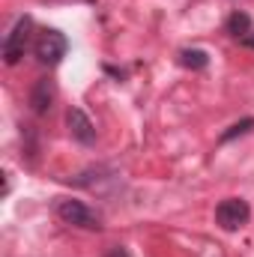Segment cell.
<instances>
[{
    "label": "cell",
    "mask_w": 254,
    "mask_h": 257,
    "mask_svg": "<svg viewBox=\"0 0 254 257\" xmlns=\"http://www.w3.org/2000/svg\"><path fill=\"white\" fill-rule=\"evenodd\" d=\"M54 209H57V218L66 221V224H72V227H84V230H99L102 227V218L87 203H81V200L63 197V200H57Z\"/></svg>",
    "instance_id": "cell-1"
},
{
    "label": "cell",
    "mask_w": 254,
    "mask_h": 257,
    "mask_svg": "<svg viewBox=\"0 0 254 257\" xmlns=\"http://www.w3.org/2000/svg\"><path fill=\"white\" fill-rule=\"evenodd\" d=\"M248 218H251V206L242 197H227L215 206V224L221 230H239L248 224Z\"/></svg>",
    "instance_id": "cell-2"
},
{
    "label": "cell",
    "mask_w": 254,
    "mask_h": 257,
    "mask_svg": "<svg viewBox=\"0 0 254 257\" xmlns=\"http://www.w3.org/2000/svg\"><path fill=\"white\" fill-rule=\"evenodd\" d=\"M66 51H69V42L60 30H42L33 45V54L42 66H57L66 57Z\"/></svg>",
    "instance_id": "cell-3"
},
{
    "label": "cell",
    "mask_w": 254,
    "mask_h": 257,
    "mask_svg": "<svg viewBox=\"0 0 254 257\" xmlns=\"http://www.w3.org/2000/svg\"><path fill=\"white\" fill-rule=\"evenodd\" d=\"M30 15H24V18H18L15 21V27H12V33L3 39V60L12 66L18 63V57L24 54V45H27V30H30Z\"/></svg>",
    "instance_id": "cell-4"
},
{
    "label": "cell",
    "mask_w": 254,
    "mask_h": 257,
    "mask_svg": "<svg viewBox=\"0 0 254 257\" xmlns=\"http://www.w3.org/2000/svg\"><path fill=\"white\" fill-rule=\"evenodd\" d=\"M66 128H69L72 141H78L84 147H93L96 144V126L90 123V117L81 108H69L66 111Z\"/></svg>",
    "instance_id": "cell-5"
},
{
    "label": "cell",
    "mask_w": 254,
    "mask_h": 257,
    "mask_svg": "<svg viewBox=\"0 0 254 257\" xmlns=\"http://www.w3.org/2000/svg\"><path fill=\"white\" fill-rule=\"evenodd\" d=\"M51 102H54V87H51L48 78H39L33 84V90H30V108H33V114H45L51 108Z\"/></svg>",
    "instance_id": "cell-6"
},
{
    "label": "cell",
    "mask_w": 254,
    "mask_h": 257,
    "mask_svg": "<svg viewBox=\"0 0 254 257\" xmlns=\"http://www.w3.org/2000/svg\"><path fill=\"white\" fill-rule=\"evenodd\" d=\"M227 33L236 36V39L248 36V33H251V15H248V12H233V15L227 18Z\"/></svg>",
    "instance_id": "cell-7"
},
{
    "label": "cell",
    "mask_w": 254,
    "mask_h": 257,
    "mask_svg": "<svg viewBox=\"0 0 254 257\" xmlns=\"http://www.w3.org/2000/svg\"><path fill=\"white\" fill-rule=\"evenodd\" d=\"M180 63L186 69H206L209 66V54L200 51V48H186V51H180Z\"/></svg>",
    "instance_id": "cell-8"
},
{
    "label": "cell",
    "mask_w": 254,
    "mask_h": 257,
    "mask_svg": "<svg viewBox=\"0 0 254 257\" xmlns=\"http://www.w3.org/2000/svg\"><path fill=\"white\" fill-rule=\"evenodd\" d=\"M251 128H254V120H251V117H248V120H239V123H233V126L221 135V141H233L236 135H245V132H251Z\"/></svg>",
    "instance_id": "cell-9"
},
{
    "label": "cell",
    "mask_w": 254,
    "mask_h": 257,
    "mask_svg": "<svg viewBox=\"0 0 254 257\" xmlns=\"http://www.w3.org/2000/svg\"><path fill=\"white\" fill-rule=\"evenodd\" d=\"M239 42H242V45H248V48H254V30H251V33H248V36H242Z\"/></svg>",
    "instance_id": "cell-10"
}]
</instances>
